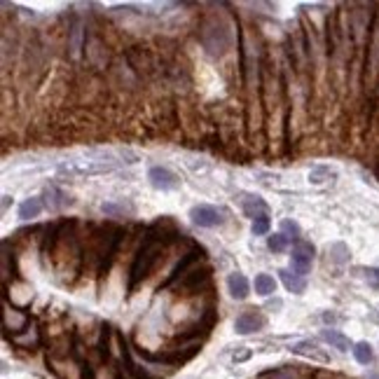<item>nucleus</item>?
I'll use <instances>...</instances> for the list:
<instances>
[{"label":"nucleus","instance_id":"obj_1","mask_svg":"<svg viewBox=\"0 0 379 379\" xmlns=\"http://www.w3.org/2000/svg\"><path fill=\"white\" fill-rule=\"evenodd\" d=\"M175 237H178V232H175L171 218H161V220L147 227L143 246H140V251L136 253V260H133V267H131V281H129L131 291L152 272V267L159 262L161 253L166 251V246L171 244Z\"/></svg>","mask_w":379,"mask_h":379},{"label":"nucleus","instance_id":"obj_2","mask_svg":"<svg viewBox=\"0 0 379 379\" xmlns=\"http://www.w3.org/2000/svg\"><path fill=\"white\" fill-rule=\"evenodd\" d=\"M45 253L56 260V270H59L61 277H68V274L77 272V265H80V241H77L75 234V222H63L59 225L52 237L47 239Z\"/></svg>","mask_w":379,"mask_h":379},{"label":"nucleus","instance_id":"obj_3","mask_svg":"<svg viewBox=\"0 0 379 379\" xmlns=\"http://www.w3.org/2000/svg\"><path fill=\"white\" fill-rule=\"evenodd\" d=\"M199 40L211 56H222L234 45V26L222 14H211V17L201 21Z\"/></svg>","mask_w":379,"mask_h":379},{"label":"nucleus","instance_id":"obj_4","mask_svg":"<svg viewBox=\"0 0 379 379\" xmlns=\"http://www.w3.org/2000/svg\"><path fill=\"white\" fill-rule=\"evenodd\" d=\"M119 164H108V161H63L59 166V175H68V178H80V175H96V173H110L115 171Z\"/></svg>","mask_w":379,"mask_h":379},{"label":"nucleus","instance_id":"obj_5","mask_svg":"<svg viewBox=\"0 0 379 379\" xmlns=\"http://www.w3.org/2000/svg\"><path fill=\"white\" fill-rule=\"evenodd\" d=\"M312 265H314V246L309 241L298 239V241L293 244V251H291L293 272L298 274V277H305V274H309V270H312Z\"/></svg>","mask_w":379,"mask_h":379},{"label":"nucleus","instance_id":"obj_6","mask_svg":"<svg viewBox=\"0 0 379 379\" xmlns=\"http://www.w3.org/2000/svg\"><path fill=\"white\" fill-rule=\"evenodd\" d=\"M147 180H150V185L154 190H161V192H171V190L180 187V178L166 166H152L147 171Z\"/></svg>","mask_w":379,"mask_h":379},{"label":"nucleus","instance_id":"obj_7","mask_svg":"<svg viewBox=\"0 0 379 379\" xmlns=\"http://www.w3.org/2000/svg\"><path fill=\"white\" fill-rule=\"evenodd\" d=\"M265 326H267V319L258 309H248V312L239 314L234 321V330L239 335H253L258 333V330H262Z\"/></svg>","mask_w":379,"mask_h":379},{"label":"nucleus","instance_id":"obj_8","mask_svg":"<svg viewBox=\"0 0 379 379\" xmlns=\"http://www.w3.org/2000/svg\"><path fill=\"white\" fill-rule=\"evenodd\" d=\"M190 218H192V222L199 225V227H218V225H222V220H225L222 211H218L215 206H208V204L192 206Z\"/></svg>","mask_w":379,"mask_h":379},{"label":"nucleus","instance_id":"obj_9","mask_svg":"<svg viewBox=\"0 0 379 379\" xmlns=\"http://www.w3.org/2000/svg\"><path fill=\"white\" fill-rule=\"evenodd\" d=\"M3 326L5 333L19 335L28 328V316L24 312H17V309L10 307V302L5 300V312H3Z\"/></svg>","mask_w":379,"mask_h":379},{"label":"nucleus","instance_id":"obj_10","mask_svg":"<svg viewBox=\"0 0 379 379\" xmlns=\"http://www.w3.org/2000/svg\"><path fill=\"white\" fill-rule=\"evenodd\" d=\"M239 204H241V211L246 213V218H251V220H255V218L270 213V206H267V201L260 199L258 194L241 192V194H239Z\"/></svg>","mask_w":379,"mask_h":379},{"label":"nucleus","instance_id":"obj_11","mask_svg":"<svg viewBox=\"0 0 379 379\" xmlns=\"http://www.w3.org/2000/svg\"><path fill=\"white\" fill-rule=\"evenodd\" d=\"M291 351H293V354H298V356L312 358V361H316V363H330V356L312 340H302L298 344H293Z\"/></svg>","mask_w":379,"mask_h":379},{"label":"nucleus","instance_id":"obj_12","mask_svg":"<svg viewBox=\"0 0 379 379\" xmlns=\"http://www.w3.org/2000/svg\"><path fill=\"white\" fill-rule=\"evenodd\" d=\"M73 204V197H70L66 190H61V187H56V185H49L45 190V206L49 211H61V208H66Z\"/></svg>","mask_w":379,"mask_h":379},{"label":"nucleus","instance_id":"obj_13","mask_svg":"<svg viewBox=\"0 0 379 379\" xmlns=\"http://www.w3.org/2000/svg\"><path fill=\"white\" fill-rule=\"evenodd\" d=\"M227 288H230V295H232V298H234V300H246V298H248V293H251V284H248V279H246L241 272L230 274V279H227Z\"/></svg>","mask_w":379,"mask_h":379},{"label":"nucleus","instance_id":"obj_14","mask_svg":"<svg viewBox=\"0 0 379 379\" xmlns=\"http://www.w3.org/2000/svg\"><path fill=\"white\" fill-rule=\"evenodd\" d=\"M12 342L17 344V347L21 349H35L40 344V333H38V328H35V323H31L24 333H19V335H12Z\"/></svg>","mask_w":379,"mask_h":379},{"label":"nucleus","instance_id":"obj_15","mask_svg":"<svg viewBox=\"0 0 379 379\" xmlns=\"http://www.w3.org/2000/svg\"><path fill=\"white\" fill-rule=\"evenodd\" d=\"M279 277H281V281H284V286H286L291 293H295V295L305 293V288H307L305 277H298V274H295V272H288V270H279Z\"/></svg>","mask_w":379,"mask_h":379},{"label":"nucleus","instance_id":"obj_16","mask_svg":"<svg viewBox=\"0 0 379 379\" xmlns=\"http://www.w3.org/2000/svg\"><path fill=\"white\" fill-rule=\"evenodd\" d=\"M262 379H314V377L305 375V372L298 368H291V365H284V368H279V370L265 372Z\"/></svg>","mask_w":379,"mask_h":379},{"label":"nucleus","instance_id":"obj_17","mask_svg":"<svg viewBox=\"0 0 379 379\" xmlns=\"http://www.w3.org/2000/svg\"><path fill=\"white\" fill-rule=\"evenodd\" d=\"M321 340L323 342H328L330 347H335V349H340V351H349V337L347 335H342V333H337V330L333 328H328V330H321Z\"/></svg>","mask_w":379,"mask_h":379},{"label":"nucleus","instance_id":"obj_18","mask_svg":"<svg viewBox=\"0 0 379 379\" xmlns=\"http://www.w3.org/2000/svg\"><path fill=\"white\" fill-rule=\"evenodd\" d=\"M42 211V199L40 197H28V199L19 206V218L21 220H33L38 218Z\"/></svg>","mask_w":379,"mask_h":379},{"label":"nucleus","instance_id":"obj_19","mask_svg":"<svg viewBox=\"0 0 379 379\" xmlns=\"http://www.w3.org/2000/svg\"><path fill=\"white\" fill-rule=\"evenodd\" d=\"M82 38H84L82 24H80V21H73V24H70V28H68V49H70V54H73V56L80 54Z\"/></svg>","mask_w":379,"mask_h":379},{"label":"nucleus","instance_id":"obj_20","mask_svg":"<svg viewBox=\"0 0 379 379\" xmlns=\"http://www.w3.org/2000/svg\"><path fill=\"white\" fill-rule=\"evenodd\" d=\"M253 286H255V293L262 295V298H270V295H274V291H277V284H274L270 274H258Z\"/></svg>","mask_w":379,"mask_h":379},{"label":"nucleus","instance_id":"obj_21","mask_svg":"<svg viewBox=\"0 0 379 379\" xmlns=\"http://www.w3.org/2000/svg\"><path fill=\"white\" fill-rule=\"evenodd\" d=\"M328 253H330V260H333L335 265H347V262H349V258H351L349 246H347V244H342V241H337V244L330 246Z\"/></svg>","mask_w":379,"mask_h":379},{"label":"nucleus","instance_id":"obj_22","mask_svg":"<svg viewBox=\"0 0 379 379\" xmlns=\"http://www.w3.org/2000/svg\"><path fill=\"white\" fill-rule=\"evenodd\" d=\"M333 178H337V173L330 166H314L312 171H309V180H312L314 185H321V182H328Z\"/></svg>","mask_w":379,"mask_h":379},{"label":"nucleus","instance_id":"obj_23","mask_svg":"<svg viewBox=\"0 0 379 379\" xmlns=\"http://www.w3.org/2000/svg\"><path fill=\"white\" fill-rule=\"evenodd\" d=\"M101 211L108 218H117V215H124V213H133V208L129 206V204H122V201H105L101 204Z\"/></svg>","mask_w":379,"mask_h":379},{"label":"nucleus","instance_id":"obj_24","mask_svg":"<svg viewBox=\"0 0 379 379\" xmlns=\"http://www.w3.org/2000/svg\"><path fill=\"white\" fill-rule=\"evenodd\" d=\"M354 358L361 365H370L375 361V354H372V347L368 342H358V344H354Z\"/></svg>","mask_w":379,"mask_h":379},{"label":"nucleus","instance_id":"obj_25","mask_svg":"<svg viewBox=\"0 0 379 379\" xmlns=\"http://www.w3.org/2000/svg\"><path fill=\"white\" fill-rule=\"evenodd\" d=\"M288 244H291V237H286L284 232L272 234L270 239H267V246H270V251H274V253H284L288 248Z\"/></svg>","mask_w":379,"mask_h":379},{"label":"nucleus","instance_id":"obj_26","mask_svg":"<svg viewBox=\"0 0 379 379\" xmlns=\"http://www.w3.org/2000/svg\"><path fill=\"white\" fill-rule=\"evenodd\" d=\"M251 230H253V234H255V237L267 234V232H270V213L255 218V220H253V227H251Z\"/></svg>","mask_w":379,"mask_h":379},{"label":"nucleus","instance_id":"obj_27","mask_svg":"<svg viewBox=\"0 0 379 379\" xmlns=\"http://www.w3.org/2000/svg\"><path fill=\"white\" fill-rule=\"evenodd\" d=\"M281 232L288 237H295V241H298V237H300V225L295 222V220H281Z\"/></svg>","mask_w":379,"mask_h":379},{"label":"nucleus","instance_id":"obj_28","mask_svg":"<svg viewBox=\"0 0 379 379\" xmlns=\"http://www.w3.org/2000/svg\"><path fill=\"white\" fill-rule=\"evenodd\" d=\"M10 255H12V253H10V248H7V241L3 244V281H5V284H7V281H10Z\"/></svg>","mask_w":379,"mask_h":379},{"label":"nucleus","instance_id":"obj_29","mask_svg":"<svg viewBox=\"0 0 379 379\" xmlns=\"http://www.w3.org/2000/svg\"><path fill=\"white\" fill-rule=\"evenodd\" d=\"M363 277L372 288H379V270H375V267H368V270H363Z\"/></svg>","mask_w":379,"mask_h":379},{"label":"nucleus","instance_id":"obj_30","mask_svg":"<svg viewBox=\"0 0 379 379\" xmlns=\"http://www.w3.org/2000/svg\"><path fill=\"white\" fill-rule=\"evenodd\" d=\"M248 358H251V349L239 347V351H234V363H244V361H248Z\"/></svg>","mask_w":379,"mask_h":379},{"label":"nucleus","instance_id":"obj_31","mask_svg":"<svg viewBox=\"0 0 379 379\" xmlns=\"http://www.w3.org/2000/svg\"><path fill=\"white\" fill-rule=\"evenodd\" d=\"M323 321H326V323H337V316L335 314H323Z\"/></svg>","mask_w":379,"mask_h":379},{"label":"nucleus","instance_id":"obj_32","mask_svg":"<svg viewBox=\"0 0 379 379\" xmlns=\"http://www.w3.org/2000/svg\"><path fill=\"white\" fill-rule=\"evenodd\" d=\"M281 307V300H274V302H267V309H279Z\"/></svg>","mask_w":379,"mask_h":379},{"label":"nucleus","instance_id":"obj_33","mask_svg":"<svg viewBox=\"0 0 379 379\" xmlns=\"http://www.w3.org/2000/svg\"><path fill=\"white\" fill-rule=\"evenodd\" d=\"M7 206H10V197H7V194H3V213L7 211Z\"/></svg>","mask_w":379,"mask_h":379},{"label":"nucleus","instance_id":"obj_34","mask_svg":"<svg viewBox=\"0 0 379 379\" xmlns=\"http://www.w3.org/2000/svg\"><path fill=\"white\" fill-rule=\"evenodd\" d=\"M370 379H379V375H370Z\"/></svg>","mask_w":379,"mask_h":379}]
</instances>
